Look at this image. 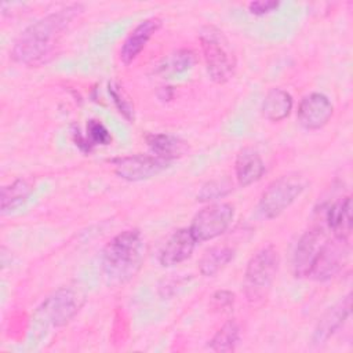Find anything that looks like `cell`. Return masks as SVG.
I'll list each match as a JSON object with an SVG mask.
<instances>
[{"instance_id":"44dd1931","label":"cell","mask_w":353,"mask_h":353,"mask_svg":"<svg viewBox=\"0 0 353 353\" xmlns=\"http://www.w3.org/2000/svg\"><path fill=\"white\" fill-rule=\"evenodd\" d=\"M240 339V327L234 320L226 321L212 336L208 346L214 352H233Z\"/></svg>"},{"instance_id":"ffe728a7","label":"cell","mask_w":353,"mask_h":353,"mask_svg":"<svg viewBox=\"0 0 353 353\" xmlns=\"http://www.w3.org/2000/svg\"><path fill=\"white\" fill-rule=\"evenodd\" d=\"M32 193V185L26 179H15L1 189V211H12L22 205Z\"/></svg>"},{"instance_id":"603a6c76","label":"cell","mask_w":353,"mask_h":353,"mask_svg":"<svg viewBox=\"0 0 353 353\" xmlns=\"http://www.w3.org/2000/svg\"><path fill=\"white\" fill-rule=\"evenodd\" d=\"M233 190V185L229 179H214L204 183L197 193V201H214L228 196Z\"/></svg>"},{"instance_id":"d4e9b609","label":"cell","mask_w":353,"mask_h":353,"mask_svg":"<svg viewBox=\"0 0 353 353\" xmlns=\"http://www.w3.org/2000/svg\"><path fill=\"white\" fill-rule=\"evenodd\" d=\"M88 142L94 148L95 145H109L112 142V135L108 131V128L95 119L88 120L87 123V134H85Z\"/></svg>"},{"instance_id":"2e32d148","label":"cell","mask_w":353,"mask_h":353,"mask_svg":"<svg viewBox=\"0 0 353 353\" xmlns=\"http://www.w3.org/2000/svg\"><path fill=\"white\" fill-rule=\"evenodd\" d=\"M234 172L237 183L245 188L262 178L265 174V163L256 150L252 148H244L236 157Z\"/></svg>"},{"instance_id":"8992f818","label":"cell","mask_w":353,"mask_h":353,"mask_svg":"<svg viewBox=\"0 0 353 353\" xmlns=\"http://www.w3.org/2000/svg\"><path fill=\"white\" fill-rule=\"evenodd\" d=\"M234 216V208L229 203H212L200 210L192 219L189 230L196 241L212 240L228 230Z\"/></svg>"},{"instance_id":"d6986e66","label":"cell","mask_w":353,"mask_h":353,"mask_svg":"<svg viewBox=\"0 0 353 353\" xmlns=\"http://www.w3.org/2000/svg\"><path fill=\"white\" fill-rule=\"evenodd\" d=\"M234 256V250L229 245H215L208 248L199 261V270L203 276L211 277L221 272Z\"/></svg>"},{"instance_id":"5b68a950","label":"cell","mask_w":353,"mask_h":353,"mask_svg":"<svg viewBox=\"0 0 353 353\" xmlns=\"http://www.w3.org/2000/svg\"><path fill=\"white\" fill-rule=\"evenodd\" d=\"M307 179L298 172L281 175L272 181L259 199V210L268 219L283 214L307 188Z\"/></svg>"},{"instance_id":"277c9868","label":"cell","mask_w":353,"mask_h":353,"mask_svg":"<svg viewBox=\"0 0 353 353\" xmlns=\"http://www.w3.org/2000/svg\"><path fill=\"white\" fill-rule=\"evenodd\" d=\"M280 265L277 248L273 244L263 245L248 261L244 272V294L252 303L268 296V292L276 279Z\"/></svg>"},{"instance_id":"e0dca14e","label":"cell","mask_w":353,"mask_h":353,"mask_svg":"<svg viewBox=\"0 0 353 353\" xmlns=\"http://www.w3.org/2000/svg\"><path fill=\"white\" fill-rule=\"evenodd\" d=\"M145 139L154 156L170 163L174 159L182 157L188 152V143L170 134H148Z\"/></svg>"},{"instance_id":"7a4b0ae2","label":"cell","mask_w":353,"mask_h":353,"mask_svg":"<svg viewBox=\"0 0 353 353\" xmlns=\"http://www.w3.org/2000/svg\"><path fill=\"white\" fill-rule=\"evenodd\" d=\"M145 255V241L138 229H128L116 234L103 248L101 270L109 285L130 281L141 269Z\"/></svg>"},{"instance_id":"3957f363","label":"cell","mask_w":353,"mask_h":353,"mask_svg":"<svg viewBox=\"0 0 353 353\" xmlns=\"http://www.w3.org/2000/svg\"><path fill=\"white\" fill-rule=\"evenodd\" d=\"M199 39L210 79L218 84L229 81L236 70V57L226 36L218 28L207 25L200 30Z\"/></svg>"},{"instance_id":"cb8c5ba5","label":"cell","mask_w":353,"mask_h":353,"mask_svg":"<svg viewBox=\"0 0 353 353\" xmlns=\"http://www.w3.org/2000/svg\"><path fill=\"white\" fill-rule=\"evenodd\" d=\"M108 91H109V95H110L113 103L116 105L117 110L123 114V117L127 119L128 121H132L134 120V106H132L130 98L121 90V87L112 81L108 85Z\"/></svg>"},{"instance_id":"4fadbf2b","label":"cell","mask_w":353,"mask_h":353,"mask_svg":"<svg viewBox=\"0 0 353 353\" xmlns=\"http://www.w3.org/2000/svg\"><path fill=\"white\" fill-rule=\"evenodd\" d=\"M352 310V295L347 294L334 306H331L319 320L312 341L314 345H323L327 342L347 320Z\"/></svg>"},{"instance_id":"7402d4cb","label":"cell","mask_w":353,"mask_h":353,"mask_svg":"<svg viewBox=\"0 0 353 353\" xmlns=\"http://www.w3.org/2000/svg\"><path fill=\"white\" fill-rule=\"evenodd\" d=\"M196 62V55L192 50L182 48L171 54L163 65H160V72L164 74H178L189 70Z\"/></svg>"},{"instance_id":"8fae6325","label":"cell","mask_w":353,"mask_h":353,"mask_svg":"<svg viewBox=\"0 0 353 353\" xmlns=\"http://www.w3.org/2000/svg\"><path fill=\"white\" fill-rule=\"evenodd\" d=\"M334 106L330 98L321 92H310L302 98L298 106V121L306 130H320L331 119Z\"/></svg>"},{"instance_id":"30bf717a","label":"cell","mask_w":353,"mask_h":353,"mask_svg":"<svg viewBox=\"0 0 353 353\" xmlns=\"http://www.w3.org/2000/svg\"><path fill=\"white\" fill-rule=\"evenodd\" d=\"M83 299L76 290L59 288L50 295L39 309L41 317L54 327L68 324L81 307Z\"/></svg>"},{"instance_id":"52a82bcc","label":"cell","mask_w":353,"mask_h":353,"mask_svg":"<svg viewBox=\"0 0 353 353\" xmlns=\"http://www.w3.org/2000/svg\"><path fill=\"white\" fill-rule=\"evenodd\" d=\"M350 252L349 240L332 237V240H325L321 245L319 255L314 261L310 277L317 281H325L338 274L346 265Z\"/></svg>"},{"instance_id":"6da1fadb","label":"cell","mask_w":353,"mask_h":353,"mask_svg":"<svg viewBox=\"0 0 353 353\" xmlns=\"http://www.w3.org/2000/svg\"><path fill=\"white\" fill-rule=\"evenodd\" d=\"M81 11V4H70L51 12L28 26L15 40L11 50L14 61L25 65H36L52 51L62 32Z\"/></svg>"},{"instance_id":"9c48e42d","label":"cell","mask_w":353,"mask_h":353,"mask_svg":"<svg viewBox=\"0 0 353 353\" xmlns=\"http://www.w3.org/2000/svg\"><path fill=\"white\" fill-rule=\"evenodd\" d=\"M112 163L114 165L116 175L130 182L153 178L170 165V161L163 160L154 154L124 156L114 159Z\"/></svg>"},{"instance_id":"484cf974","label":"cell","mask_w":353,"mask_h":353,"mask_svg":"<svg viewBox=\"0 0 353 353\" xmlns=\"http://www.w3.org/2000/svg\"><path fill=\"white\" fill-rule=\"evenodd\" d=\"M233 302H234V294L230 291L221 290L212 295V305L218 310L230 309L233 306Z\"/></svg>"},{"instance_id":"7c38bea8","label":"cell","mask_w":353,"mask_h":353,"mask_svg":"<svg viewBox=\"0 0 353 353\" xmlns=\"http://www.w3.org/2000/svg\"><path fill=\"white\" fill-rule=\"evenodd\" d=\"M319 219L332 232L334 237L349 240L352 234V199L347 196L321 207Z\"/></svg>"},{"instance_id":"9a60e30c","label":"cell","mask_w":353,"mask_h":353,"mask_svg":"<svg viewBox=\"0 0 353 353\" xmlns=\"http://www.w3.org/2000/svg\"><path fill=\"white\" fill-rule=\"evenodd\" d=\"M160 26H161V21L156 17H152L139 22L121 44L120 59L125 65L131 63L142 52L148 41L160 29Z\"/></svg>"},{"instance_id":"ba28073f","label":"cell","mask_w":353,"mask_h":353,"mask_svg":"<svg viewBox=\"0 0 353 353\" xmlns=\"http://www.w3.org/2000/svg\"><path fill=\"white\" fill-rule=\"evenodd\" d=\"M325 229L327 228L323 222H317L299 239L292 258V270L295 277H309L319 251L325 241Z\"/></svg>"},{"instance_id":"5bb4252c","label":"cell","mask_w":353,"mask_h":353,"mask_svg":"<svg viewBox=\"0 0 353 353\" xmlns=\"http://www.w3.org/2000/svg\"><path fill=\"white\" fill-rule=\"evenodd\" d=\"M196 243L197 241L189 228H181L175 230L160 251L159 261L161 266L171 268L185 262L188 258H190Z\"/></svg>"},{"instance_id":"ac0fdd59","label":"cell","mask_w":353,"mask_h":353,"mask_svg":"<svg viewBox=\"0 0 353 353\" xmlns=\"http://www.w3.org/2000/svg\"><path fill=\"white\" fill-rule=\"evenodd\" d=\"M292 97L283 88H272L263 98L262 114L269 121H281L292 110Z\"/></svg>"},{"instance_id":"4316f807","label":"cell","mask_w":353,"mask_h":353,"mask_svg":"<svg viewBox=\"0 0 353 353\" xmlns=\"http://www.w3.org/2000/svg\"><path fill=\"white\" fill-rule=\"evenodd\" d=\"M280 6V1L276 0H258V1H251L248 4V10L254 15H265L268 12L274 11Z\"/></svg>"},{"instance_id":"83f0119b","label":"cell","mask_w":353,"mask_h":353,"mask_svg":"<svg viewBox=\"0 0 353 353\" xmlns=\"http://www.w3.org/2000/svg\"><path fill=\"white\" fill-rule=\"evenodd\" d=\"M72 135H73V142L76 143V146H77L80 150H83V152H85V153H88V152L92 150V146H91V143L88 142L87 137L83 135L79 130H74Z\"/></svg>"}]
</instances>
